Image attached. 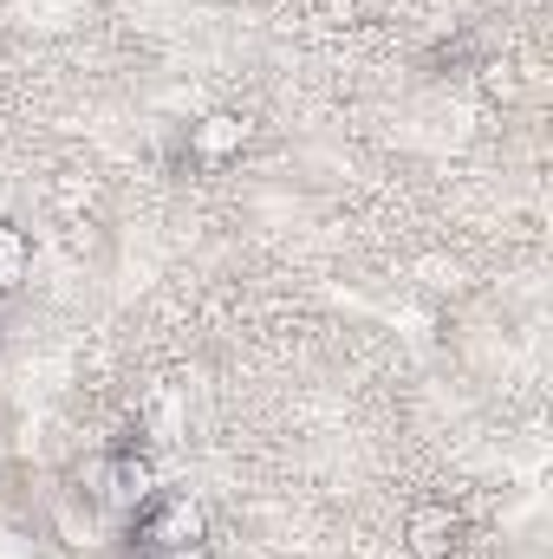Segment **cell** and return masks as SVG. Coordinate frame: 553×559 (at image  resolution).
Here are the masks:
<instances>
[{
	"mask_svg": "<svg viewBox=\"0 0 553 559\" xmlns=\"http://www.w3.org/2000/svg\"><path fill=\"white\" fill-rule=\"evenodd\" d=\"M138 559H209V521L189 495H150L131 527Z\"/></svg>",
	"mask_w": 553,
	"mask_h": 559,
	"instance_id": "obj_1",
	"label": "cell"
},
{
	"mask_svg": "<svg viewBox=\"0 0 553 559\" xmlns=\"http://www.w3.org/2000/svg\"><path fill=\"white\" fill-rule=\"evenodd\" d=\"M79 481H85V495H92L98 508H131V514L156 495V475H150V462H143L138 449H105V455H92V462L79 468Z\"/></svg>",
	"mask_w": 553,
	"mask_h": 559,
	"instance_id": "obj_2",
	"label": "cell"
},
{
	"mask_svg": "<svg viewBox=\"0 0 553 559\" xmlns=\"http://www.w3.org/2000/svg\"><path fill=\"white\" fill-rule=\"evenodd\" d=\"M456 534H462V514H456V508H443V501H423V508L411 514V554L416 559L456 554Z\"/></svg>",
	"mask_w": 553,
	"mask_h": 559,
	"instance_id": "obj_3",
	"label": "cell"
},
{
	"mask_svg": "<svg viewBox=\"0 0 553 559\" xmlns=\"http://www.w3.org/2000/svg\"><path fill=\"white\" fill-rule=\"evenodd\" d=\"M242 143H248V124H242L235 111H209L202 124H189V150H196V156H209V163L235 156Z\"/></svg>",
	"mask_w": 553,
	"mask_h": 559,
	"instance_id": "obj_4",
	"label": "cell"
},
{
	"mask_svg": "<svg viewBox=\"0 0 553 559\" xmlns=\"http://www.w3.org/2000/svg\"><path fill=\"white\" fill-rule=\"evenodd\" d=\"M26 274H33V241L13 222H0V293H13Z\"/></svg>",
	"mask_w": 553,
	"mask_h": 559,
	"instance_id": "obj_5",
	"label": "cell"
}]
</instances>
